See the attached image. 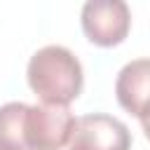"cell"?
<instances>
[{"instance_id":"cell-1","label":"cell","mask_w":150,"mask_h":150,"mask_svg":"<svg viewBox=\"0 0 150 150\" xmlns=\"http://www.w3.org/2000/svg\"><path fill=\"white\" fill-rule=\"evenodd\" d=\"M26 77L35 96L49 105H68L80 96L84 82L77 56L61 45L38 49L28 61Z\"/></svg>"},{"instance_id":"cell-2","label":"cell","mask_w":150,"mask_h":150,"mask_svg":"<svg viewBox=\"0 0 150 150\" xmlns=\"http://www.w3.org/2000/svg\"><path fill=\"white\" fill-rule=\"evenodd\" d=\"M75 117L68 105H28L23 138L28 150H61L73 134Z\"/></svg>"},{"instance_id":"cell-3","label":"cell","mask_w":150,"mask_h":150,"mask_svg":"<svg viewBox=\"0 0 150 150\" xmlns=\"http://www.w3.org/2000/svg\"><path fill=\"white\" fill-rule=\"evenodd\" d=\"M131 14L124 0H89L82 7V30L98 47H115L129 33Z\"/></svg>"},{"instance_id":"cell-4","label":"cell","mask_w":150,"mask_h":150,"mask_svg":"<svg viewBox=\"0 0 150 150\" xmlns=\"http://www.w3.org/2000/svg\"><path fill=\"white\" fill-rule=\"evenodd\" d=\"M70 150H129L131 131L124 122L105 112H91L75 120Z\"/></svg>"},{"instance_id":"cell-5","label":"cell","mask_w":150,"mask_h":150,"mask_svg":"<svg viewBox=\"0 0 150 150\" xmlns=\"http://www.w3.org/2000/svg\"><path fill=\"white\" fill-rule=\"evenodd\" d=\"M115 94L127 112L138 120L150 115V59L129 61L117 75Z\"/></svg>"},{"instance_id":"cell-6","label":"cell","mask_w":150,"mask_h":150,"mask_svg":"<svg viewBox=\"0 0 150 150\" xmlns=\"http://www.w3.org/2000/svg\"><path fill=\"white\" fill-rule=\"evenodd\" d=\"M28 105L21 101H9L0 105V150H28L23 138Z\"/></svg>"},{"instance_id":"cell-7","label":"cell","mask_w":150,"mask_h":150,"mask_svg":"<svg viewBox=\"0 0 150 150\" xmlns=\"http://www.w3.org/2000/svg\"><path fill=\"white\" fill-rule=\"evenodd\" d=\"M141 124H143V131H145V136L150 138V115H145V117L141 120Z\"/></svg>"}]
</instances>
